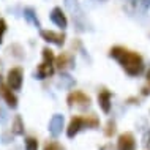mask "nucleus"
Instances as JSON below:
<instances>
[{
	"label": "nucleus",
	"mask_w": 150,
	"mask_h": 150,
	"mask_svg": "<svg viewBox=\"0 0 150 150\" xmlns=\"http://www.w3.org/2000/svg\"><path fill=\"white\" fill-rule=\"evenodd\" d=\"M109 55L114 57L115 60H119L122 68L129 76H139L144 71V60L137 52L128 51L122 46H114L109 51Z\"/></svg>",
	"instance_id": "nucleus-1"
},
{
	"label": "nucleus",
	"mask_w": 150,
	"mask_h": 150,
	"mask_svg": "<svg viewBox=\"0 0 150 150\" xmlns=\"http://www.w3.org/2000/svg\"><path fill=\"white\" fill-rule=\"evenodd\" d=\"M92 103V98L87 95V93L81 92V90H74L71 93H68L67 96V104L70 108L78 106V108H88Z\"/></svg>",
	"instance_id": "nucleus-2"
},
{
	"label": "nucleus",
	"mask_w": 150,
	"mask_h": 150,
	"mask_svg": "<svg viewBox=\"0 0 150 150\" xmlns=\"http://www.w3.org/2000/svg\"><path fill=\"white\" fill-rule=\"evenodd\" d=\"M22 79H24V71H22V68H19V67L11 68L6 74V84L13 88V90H21Z\"/></svg>",
	"instance_id": "nucleus-3"
},
{
	"label": "nucleus",
	"mask_w": 150,
	"mask_h": 150,
	"mask_svg": "<svg viewBox=\"0 0 150 150\" xmlns=\"http://www.w3.org/2000/svg\"><path fill=\"white\" fill-rule=\"evenodd\" d=\"M0 96L5 100V103H6L11 109H16V108H18V96L13 93V88L8 86V84H5V82L0 84Z\"/></svg>",
	"instance_id": "nucleus-4"
},
{
	"label": "nucleus",
	"mask_w": 150,
	"mask_h": 150,
	"mask_svg": "<svg viewBox=\"0 0 150 150\" xmlns=\"http://www.w3.org/2000/svg\"><path fill=\"white\" fill-rule=\"evenodd\" d=\"M41 38L47 43H52V44H57V46H62L65 43V33L63 32H54V30H41L40 32Z\"/></svg>",
	"instance_id": "nucleus-5"
},
{
	"label": "nucleus",
	"mask_w": 150,
	"mask_h": 150,
	"mask_svg": "<svg viewBox=\"0 0 150 150\" xmlns=\"http://www.w3.org/2000/svg\"><path fill=\"white\" fill-rule=\"evenodd\" d=\"M86 127V120H84V117H79V115H74L73 119L70 120V123H68L67 127V136L73 139L78 133Z\"/></svg>",
	"instance_id": "nucleus-6"
},
{
	"label": "nucleus",
	"mask_w": 150,
	"mask_h": 150,
	"mask_svg": "<svg viewBox=\"0 0 150 150\" xmlns=\"http://www.w3.org/2000/svg\"><path fill=\"white\" fill-rule=\"evenodd\" d=\"M63 123H65V117L63 115H60V114H55V115H52L51 117V120H49V133L54 137H57L62 134V129H63Z\"/></svg>",
	"instance_id": "nucleus-7"
},
{
	"label": "nucleus",
	"mask_w": 150,
	"mask_h": 150,
	"mask_svg": "<svg viewBox=\"0 0 150 150\" xmlns=\"http://www.w3.org/2000/svg\"><path fill=\"white\" fill-rule=\"evenodd\" d=\"M136 149V141L131 133H123L119 136L117 141V150H134Z\"/></svg>",
	"instance_id": "nucleus-8"
},
{
	"label": "nucleus",
	"mask_w": 150,
	"mask_h": 150,
	"mask_svg": "<svg viewBox=\"0 0 150 150\" xmlns=\"http://www.w3.org/2000/svg\"><path fill=\"white\" fill-rule=\"evenodd\" d=\"M51 21L54 22L57 27H60V29H65V27L68 25L67 14L63 13V10H62L60 6H55V8H52V11H51Z\"/></svg>",
	"instance_id": "nucleus-9"
},
{
	"label": "nucleus",
	"mask_w": 150,
	"mask_h": 150,
	"mask_svg": "<svg viewBox=\"0 0 150 150\" xmlns=\"http://www.w3.org/2000/svg\"><path fill=\"white\" fill-rule=\"evenodd\" d=\"M55 67H57V70L60 71H67L68 68L73 67V55L70 52H62V54L59 55V57H55Z\"/></svg>",
	"instance_id": "nucleus-10"
},
{
	"label": "nucleus",
	"mask_w": 150,
	"mask_h": 150,
	"mask_svg": "<svg viewBox=\"0 0 150 150\" xmlns=\"http://www.w3.org/2000/svg\"><path fill=\"white\" fill-rule=\"evenodd\" d=\"M54 74V63H49V62H44L38 65V68H36L35 71V76L36 79H47L51 78V76Z\"/></svg>",
	"instance_id": "nucleus-11"
},
{
	"label": "nucleus",
	"mask_w": 150,
	"mask_h": 150,
	"mask_svg": "<svg viewBox=\"0 0 150 150\" xmlns=\"http://www.w3.org/2000/svg\"><path fill=\"white\" fill-rule=\"evenodd\" d=\"M98 104H100L101 111L108 114L111 111V92L106 90V88H101L98 92Z\"/></svg>",
	"instance_id": "nucleus-12"
},
{
	"label": "nucleus",
	"mask_w": 150,
	"mask_h": 150,
	"mask_svg": "<svg viewBox=\"0 0 150 150\" xmlns=\"http://www.w3.org/2000/svg\"><path fill=\"white\" fill-rule=\"evenodd\" d=\"M24 122H22V117L21 115H16L14 120H13V125H11V133L16 136H22L24 134Z\"/></svg>",
	"instance_id": "nucleus-13"
},
{
	"label": "nucleus",
	"mask_w": 150,
	"mask_h": 150,
	"mask_svg": "<svg viewBox=\"0 0 150 150\" xmlns=\"http://www.w3.org/2000/svg\"><path fill=\"white\" fill-rule=\"evenodd\" d=\"M24 18H25V21H27V22H30L32 25H35V27H41V25H40L38 18H36V14H35V11L32 10V8H25V10H24Z\"/></svg>",
	"instance_id": "nucleus-14"
},
{
	"label": "nucleus",
	"mask_w": 150,
	"mask_h": 150,
	"mask_svg": "<svg viewBox=\"0 0 150 150\" xmlns=\"http://www.w3.org/2000/svg\"><path fill=\"white\" fill-rule=\"evenodd\" d=\"M84 120H86V127L87 128H98L100 127V119L96 115H93V114L86 115V117H84Z\"/></svg>",
	"instance_id": "nucleus-15"
},
{
	"label": "nucleus",
	"mask_w": 150,
	"mask_h": 150,
	"mask_svg": "<svg viewBox=\"0 0 150 150\" xmlns=\"http://www.w3.org/2000/svg\"><path fill=\"white\" fill-rule=\"evenodd\" d=\"M115 131H117L115 122L114 120H109L108 123H106V128H104V136H106V137H112V136L115 134Z\"/></svg>",
	"instance_id": "nucleus-16"
},
{
	"label": "nucleus",
	"mask_w": 150,
	"mask_h": 150,
	"mask_svg": "<svg viewBox=\"0 0 150 150\" xmlns=\"http://www.w3.org/2000/svg\"><path fill=\"white\" fill-rule=\"evenodd\" d=\"M25 150H38V139L33 136L25 137Z\"/></svg>",
	"instance_id": "nucleus-17"
},
{
	"label": "nucleus",
	"mask_w": 150,
	"mask_h": 150,
	"mask_svg": "<svg viewBox=\"0 0 150 150\" xmlns=\"http://www.w3.org/2000/svg\"><path fill=\"white\" fill-rule=\"evenodd\" d=\"M43 150H65V147L62 144H59L57 141H47V142L44 144Z\"/></svg>",
	"instance_id": "nucleus-18"
},
{
	"label": "nucleus",
	"mask_w": 150,
	"mask_h": 150,
	"mask_svg": "<svg viewBox=\"0 0 150 150\" xmlns=\"http://www.w3.org/2000/svg\"><path fill=\"white\" fill-rule=\"evenodd\" d=\"M43 59H44V62H49V63H54L55 62L54 52H52L49 47H44V49H43Z\"/></svg>",
	"instance_id": "nucleus-19"
},
{
	"label": "nucleus",
	"mask_w": 150,
	"mask_h": 150,
	"mask_svg": "<svg viewBox=\"0 0 150 150\" xmlns=\"http://www.w3.org/2000/svg\"><path fill=\"white\" fill-rule=\"evenodd\" d=\"M5 32H6V22H5V19H0V44H2V41H3Z\"/></svg>",
	"instance_id": "nucleus-20"
},
{
	"label": "nucleus",
	"mask_w": 150,
	"mask_h": 150,
	"mask_svg": "<svg viewBox=\"0 0 150 150\" xmlns=\"http://www.w3.org/2000/svg\"><path fill=\"white\" fill-rule=\"evenodd\" d=\"M144 145H145L147 149H150V133L147 134V137H145V141H144Z\"/></svg>",
	"instance_id": "nucleus-21"
},
{
	"label": "nucleus",
	"mask_w": 150,
	"mask_h": 150,
	"mask_svg": "<svg viewBox=\"0 0 150 150\" xmlns=\"http://www.w3.org/2000/svg\"><path fill=\"white\" fill-rule=\"evenodd\" d=\"M147 93H149V88L144 87V88H142V95H147Z\"/></svg>",
	"instance_id": "nucleus-22"
},
{
	"label": "nucleus",
	"mask_w": 150,
	"mask_h": 150,
	"mask_svg": "<svg viewBox=\"0 0 150 150\" xmlns=\"http://www.w3.org/2000/svg\"><path fill=\"white\" fill-rule=\"evenodd\" d=\"M147 81H149V84H150V70H149V73H147Z\"/></svg>",
	"instance_id": "nucleus-23"
}]
</instances>
